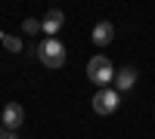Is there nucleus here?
<instances>
[{
  "mask_svg": "<svg viewBox=\"0 0 155 139\" xmlns=\"http://www.w3.org/2000/svg\"><path fill=\"white\" fill-rule=\"evenodd\" d=\"M112 37H115V28H112V22H99L96 28H93V46H96V49L109 46V43H112Z\"/></svg>",
  "mask_w": 155,
  "mask_h": 139,
  "instance_id": "39448f33",
  "label": "nucleus"
},
{
  "mask_svg": "<svg viewBox=\"0 0 155 139\" xmlns=\"http://www.w3.org/2000/svg\"><path fill=\"white\" fill-rule=\"evenodd\" d=\"M118 102H121V93H118V90H112V87L96 90V96H93V111H96V115H112V111L118 108Z\"/></svg>",
  "mask_w": 155,
  "mask_h": 139,
  "instance_id": "7ed1b4c3",
  "label": "nucleus"
},
{
  "mask_svg": "<svg viewBox=\"0 0 155 139\" xmlns=\"http://www.w3.org/2000/svg\"><path fill=\"white\" fill-rule=\"evenodd\" d=\"M0 139H19L16 133H9V130H3V136H0Z\"/></svg>",
  "mask_w": 155,
  "mask_h": 139,
  "instance_id": "9d476101",
  "label": "nucleus"
},
{
  "mask_svg": "<svg viewBox=\"0 0 155 139\" xmlns=\"http://www.w3.org/2000/svg\"><path fill=\"white\" fill-rule=\"evenodd\" d=\"M134 84H137V68L127 65V68H121V71H115V90H118V93H127Z\"/></svg>",
  "mask_w": 155,
  "mask_h": 139,
  "instance_id": "423d86ee",
  "label": "nucleus"
},
{
  "mask_svg": "<svg viewBox=\"0 0 155 139\" xmlns=\"http://www.w3.org/2000/svg\"><path fill=\"white\" fill-rule=\"evenodd\" d=\"M0 124H3V130L16 133L22 124H25V108H22L19 102H6V105H3V115H0Z\"/></svg>",
  "mask_w": 155,
  "mask_h": 139,
  "instance_id": "20e7f679",
  "label": "nucleus"
},
{
  "mask_svg": "<svg viewBox=\"0 0 155 139\" xmlns=\"http://www.w3.org/2000/svg\"><path fill=\"white\" fill-rule=\"evenodd\" d=\"M0 43H3L9 53H22V40H19V37H12V34H6V31H0Z\"/></svg>",
  "mask_w": 155,
  "mask_h": 139,
  "instance_id": "6e6552de",
  "label": "nucleus"
},
{
  "mask_svg": "<svg viewBox=\"0 0 155 139\" xmlns=\"http://www.w3.org/2000/svg\"><path fill=\"white\" fill-rule=\"evenodd\" d=\"M0 136H3V124H0Z\"/></svg>",
  "mask_w": 155,
  "mask_h": 139,
  "instance_id": "9b49d317",
  "label": "nucleus"
},
{
  "mask_svg": "<svg viewBox=\"0 0 155 139\" xmlns=\"http://www.w3.org/2000/svg\"><path fill=\"white\" fill-rule=\"evenodd\" d=\"M62 22H65V16H62V9H50V12H47V19H44L41 25H44V31H47L50 37H56V31L62 28Z\"/></svg>",
  "mask_w": 155,
  "mask_h": 139,
  "instance_id": "0eeeda50",
  "label": "nucleus"
},
{
  "mask_svg": "<svg viewBox=\"0 0 155 139\" xmlns=\"http://www.w3.org/2000/svg\"><path fill=\"white\" fill-rule=\"evenodd\" d=\"M34 53H37V59H41L47 68H62V65H65V46H62L56 37L41 40V43L34 46Z\"/></svg>",
  "mask_w": 155,
  "mask_h": 139,
  "instance_id": "f257e3e1",
  "label": "nucleus"
},
{
  "mask_svg": "<svg viewBox=\"0 0 155 139\" xmlns=\"http://www.w3.org/2000/svg\"><path fill=\"white\" fill-rule=\"evenodd\" d=\"M22 31L34 37L37 31H44V25H41V22H37V19H31V16H28V19H25V22H22Z\"/></svg>",
  "mask_w": 155,
  "mask_h": 139,
  "instance_id": "1a4fd4ad",
  "label": "nucleus"
},
{
  "mask_svg": "<svg viewBox=\"0 0 155 139\" xmlns=\"http://www.w3.org/2000/svg\"><path fill=\"white\" fill-rule=\"evenodd\" d=\"M87 77L93 81L99 90H106L109 84H115V68H112V62L106 56H93L87 62Z\"/></svg>",
  "mask_w": 155,
  "mask_h": 139,
  "instance_id": "f03ea898",
  "label": "nucleus"
}]
</instances>
